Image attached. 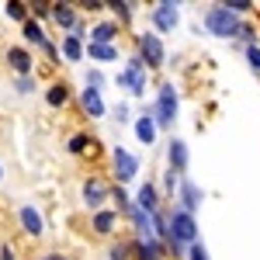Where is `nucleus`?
Masks as SVG:
<instances>
[{
    "instance_id": "nucleus-1",
    "label": "nucleus",
    "mask_w": 260,
    "mask_h": 260,
    "mask_svg": "<svg viewBox=\"0 0 260 260\" xmlns=\"http://www.w3.org/2000/svg\"><path fill=\"white\" fill-rule=\"evenodd\" d=\"M153 111V121H156V128L163 132H170L174 128V121H177V111H180V98H177V87L170 80L160 83V90H156V104L149 108Z\"/></svg>"
},
{
    "instance_id": "nucleus-2",
    "label": "nucleus",
    "mask_w": 260,
    "mask_h": 260,
    "mask_svg": "<svg viewBox=\"0 0 260 260\" xmlns=\"http://www.w3.org/2000/svg\"><path fill=\"white\" fill-rule=\"evenodd\" d=\"M201 21H205V31L215 35V39H236L240 35V24H243V18H236L225 4H212Z\"/></svg>"
},
{
    "instance_id": "nucleus-3",
    "label": "nucleus",
    "mask_w": 260,
    "mask_h": 260,
    "mask_svg": "<svg viewBox=\"0 0 260 260\" xmlns=\"http://www.w3.org/2000/svg\"><path fill=\"white\" fill-rule=\"evenodd\" d=\"M167 243H177V246H194L198 243V219L191 212H184L177 205H170V240Z\"/></svg>"
},
{
    "instance_id": "nucleus-4",
    "label": "nucleus",
    "mask_w": 260,
    "mask_h": 260,
    "mask_svg": "<svg viewBox=\"0 0 260 260\" xmlns=\"http://www.w3.org/2000/svg\"><path fill=\"white\" fill-rule=\"evenodd\" d=\"M136 56L142 59L146 70H163L167 66V45L156 31H139L136 35Z\"/></svg>"
},
{
    "instance_id": "nucleus-5",
    "label": "nucleus",
    "mask_w": 260,
    "mask_h": 260,
    "mask_svg": "<svg viewBox=\"0 0 260 260\" xmlns=\"http://www.w3.org/2000/svg\"><path fill=\"white\" fill-rule=\"evenodd\" d=\"M111 174H115V184H128V180H136L139 174V156L136 153H128L125 146H115L111 149Z\"/></svg>"
},
{
    "instance_id": "nucleus-6",
    "label": "nucleus",
    "mask_w": 260,
    "mask_h": 260,
    "mask_svg": "<svg viewBox=\"0 0 260 260\" xmlns=\"http://www.w3.org/2000/svg\"><path fill=\"white\" fill-rule=\"evenodd\" d=\"M80 198L90 212H101V208H108V201H111V184L104 177H87L83 187H80Z\"/></svg>"
},
{
    "instance_id": "nucleus-7",
    "label": "nucleus",
    "mask_w": 260,
    "mask_h": 260,
    "mask_svg": "<svg viewBox=\"0 0 260 260\" xmlns=\"http://www.w3.org/2000/svg\"><path fill=\"white\" fill-rule=\"evenodd\" d=\"M4 62L11 66L14 77H35V56L28 45H7L4 49Z\"/></svg>"
},
{
    "instance_id": "nucleus-8",
    "label": "nucleus",
    "mask_w": 260,
    "mask_h": 260,
    "mask_svg": "<svg viewBox=\"0 0 260 260\" xmlns=\"http://www.w3.org/2000/svg\"><path fill=\"white\" fill-rule=\"evenodd\" d=\"M149 21H153V31L156 35H170L174 28L180 24V11L177 4H170V0H160V4H153V11H149Z\"/></svg>"
},
{
    "instance_id": "nucleus-9",
    "label": "nucleus",
    "mask_w": 260,
    "mask_h": 260,
    "mask_svg": "<svg viewBox=\"0 0 260 260\" xmlns=\"http://www.w3.org/2000/svg\"><path fill=\"white\" fill-rule=\"evenodd\" d=\"M18 225L28 240H42L45 236V219H42V212L35 205H21L18 208Z\"/></svg>"
},
{
    "instance_id": "nucleus-10",
    "label": "nucleus",
    "mask_w": 260,
    "mask_h": 260,
    "mask_svg": "<svg viewBox=\"0 0 260 260\" xmlns=\"http://www.w3.org/2000/svg\"><path fill=\"white\" fill-rule=\"evenodd\" d=\"M118 222H121V215L108 205V208H101V212H90V233L101 236V240H111L115 229H118Z\"/></svg>"
},
{
    "instance_id": "nucleus-11",
    "label": "nucleus",
    "mask_w": 260,
    "mask_h": 260,
    "mask_svg": "<svg viewBox=\"0 0 260 260\" xmlns=\"http://www.w3.org/2000/svg\"><path fill=\"white\" fill-rule=\"evenodd\" d=\"M177 201H180L177 208H184V212H191V215H194V212L201 208V201H205V191H201L198 184L184 174V177H180V184H177Z\"/></svg>"
},
{
    "instance_id": "nucleus-12",
    "label": "nucleus",
    "mask_w": 260,
    "mask_h": 260,
    "mask_svg": "<svg viewBox=\"0 0 260 260\" xmlns=\"http://www.w3.org/2000/svg\"><path fill=\"white\" fill-rule=\"evenodd\" d=\"M49 21L59 28L62 35H70L77 24H80V11H77V4H52V11H49Z\"/></svg>"
},
{
    "instance_id": "nucleus-13",
    "label": "nucleus",
    "mask_w": 260,
    "mask_h": 260,
    "mask_svg": "<svg viewBox=\"0 0 260 260\" xmlns=\"http://www.w3.org/2000/svg\"><path fill=\"white\" fill-rule=\"evenodd\" d=\"M115 87L128 98H146V73H132V70H118L115 73Z\"/></svg>"
},
{
    "instance_id": "nucleus-14",
    "label": "nucleus",
    "mask_w": 260,
    "mask_h": 260,
    "mask_svg": "<svg viewBox=\"0 0 260 260\" xmlns=\"http://www.w3.org/2000/svg\"><path fill=\"white\" fill-rule=\"evenodd\" d=\"M167 163H170V170H174L177 177L187 174L191 153H187V142H184V139H170V142H167Z\"/></svg>"
},
{
    "instance_id": "nucleus-15",
    "label": "nucleus",
    "mask_w": 260,
    "mask_h": 260,
    "mask_svg": "<svg viewBox=\"0 0 260 260\" xmlns=\"http://www.w3.org/2000/svg\"><path fill=\"white\" fill-rule=\"evenodd\" d=\"M118 35H121V24L111 18V21H98V24H90L87 42H94V45H115V39H118Z\"/></svg>"
},
{
    "instance_id": "nucleus-16",
    "label": "nucleus",
    "mask_w": 260,
    "mask_h": 260,
    "mask_svg": "<svg viewBox=\"0 0 260 260\" xmlns=\"http://www.w3.org/2000/svg\"><path fill=\"white\" fill-rule=\"evenodd\" d=\"M167 257V246L160 240H136L132 236V260H163Z\"/></svg>"
},
{
    "instance_id": "nucleus-17",
    "label": "nucleus",
    "mask_w": 260,
    "mask_h": 260,
    "mask_svg": "<svg viewBox=\"0 0 260 260\" xmlns=\"http://www.w3.org/2000/svg\"><path fill=\"white\" fill-rule=\"evenodd\" d=\"M136 208H142V212H146V215H153V212H156V208H160V187H156V184H153V180H146V184H139V191H136Z\"/></svg>"
},
{
    "instance_id": "nucleus-18",
    "label": "nucleus",
    "mask_w": 260,
    "mask_h": 260,
    "mask_svg": "<svg viewBox=\"0 0 260 260\" xmlns=\"http://www.w3.org/2000/svg\"><path fill=\"white\" fill-rule=\"evenodd\" d=\"M132 132H136V139H139L142 146H153V142H156V132H160V128H156V121H153V111H149V108L136 118Z\"/></svg>"
},
{
    "instance_id": "nucleus-19",
    "label": "nucleus",
    "mask_w": 260,
    "mask_h": 260,
    "mask_svg": "<svg viewBox=\"0 0 260 260\" xmlns=\"http://www.w3.org/2000/svg\"><path fill=\"white\" fill-rule=\"evenodd\" d=\"M125 222L132 225L136 240H149V236H153V215H146V212H142V208H136V205H132V212L125 215Z\"/></svg>"
},
{
    "instance_id": "nucleus-20",
    "label": "nucleus",
    "mask_w": 260,
    "mask_h": 260,
    "mask_svg": "<svg viewBox=\"0 0 260 260\" xmlns=\"http://www.w3.org/2000/svg\"><path fill=\"white\" fill-rule=\"evenodd\" d=\"M80 108L87 111V118H104V98H101V90H90V87H83L80 90Z\"/></svg>"
},
{
    "instance_id": "nucleus-21",
    "label": "nucleus",
    "mask_w": 260,
    "mask_h": 260,
    "mask_svg": "<svg viewBox=\"0 0 260 260\" xmlns=\"http://www.w3.org/2000/svg\"><path fill=\"white\" fill-rule=\"evenodd\" d=\"M83 45H87V42H83L80 35H62V42H59V59H66V62H83Z\"/></svg>"
},
{
    "instance_id": "nucleus-22",
    "label": "nucleus",
    "mask_w": 260,
    "mask_h": 260,
    "mask_svg": "<svg viewBox=\"0 0 260 260\" xmlns=\"http://www.w3.org/2000/svg\"><path fill=\"white\" fill-rule=\"evenodd\" d=\"M83 59H90V62H118V45H94V42H87V45H83Z\"/></svg>"
},
{
    "instance_id": "nucleus-23",
    "label": "nucleus",
    "mask_w": 260,
    "mask_h": 260,
    "mask_svg": "<svg viewBox=\"0 0 260 260\" xmlns=\"http://www.w3.org/2000/svg\"><path fill=\"white\" fill-rule=\"evenodd\" d=\"M21 39H24V45H45V42H49V35H45V28H42L39 21H24V24H21Z\"/></svg>"
},
{
    "instance_id": "nucleus-24",
    "label": "nucleus",
    "mask_w": 260,
    "mask_h": 260,
    "mask_svg": "<svg viewBox=\"0 0 260 260\" xmlns=\"http://www.w3.org/2000/svg\"><path fill=\"white\" fill-rule=\"evenodd\" d=\"M45 104H49V108H56V111H59V108H66V104H70V87H66V83H49V87H45Z\"/></svg>"
},
{
    "instance_id": "nucleus-25",
    "label": "nucleus",
    "mask_w": 260,
    "mask_h": 260,
    "mask_svg": "<svg viewBox=\"0 0 260 260\" xmlns=\"http://www.w3.org/2000/svg\"><path fill=\"white\" fill-rule=\"evenodd\" d=\"M108 11L115 14L118 24H128V21L136 18V4H132V0H111V4H108Z\"/></svg>"
},
{
    "instance_id": "nucleus-26",
    "label": "nucleus",
    "mask_w": 260,
    "mask_h": 260,
    "mask_svg": "<svg viewBox=\"0 0 260 260\" xmlns=\"http://www.w3.org/2000/svg\"><path fill=\"white\" fill-rule=\"evenodd\" d=\"M132 205H136V201L128 198V191H125V187H118V184H115V187H111V208H115V212H118L121 219H125V215H128V212H132Z\"/></svg>"
},
{
    "instance_id": "nucleus-27",
    "label": "nucleus",
    "mask_w": 260,
    "mask_h": 260,
    "mask_svg": "<svg viewBox=\"0 0 260 260\" xmlns=\"http://www.w3.org/2000/svg\"><path fill=\"white\" fill-rule=\"evenodd\" d=\"M0 7H4V18L18 21V24L28 21V4H24V0H7V4H0Z\"/></svg>"
},
{
    "instance_id": "nucleus-28",
    "label": "nucleus",
    "mask_w": 260,
    "mask_h": 260,
    "mask_svg": "<svg viewBox=\"0 0 260 260\" xmlns=\"http://www.w3.org/2000/svg\"><path fill=\"white\" fill-rule=\"evenodd\" d=\"M90 146H94V139H90L87 132H77V136H70V142H66V153H70V156H83Z\"/></svg>"
},
{
    "instance_id": "nucleus-29",
    "label": "nucleus",
    "mask_w": 260,
    "mask_h": 260,
    "mask_svg": "<svg viewBox=\"0 0 260 260\" xmlns=\"http://www.w3.org/2000/svg\"><path fill=\"white\" fill-rule=\"evenodd\" d=\"M108 260H132V240H111L108 243Z\"/></svg>"
},
{
    "instance_id": "nucleus-30",
    "label": "nucleus",
    "mask_w": 260,
    "mask_h": 260,
    "mask_svg": "<svg viewBox=\"0 0 260 260\" xmlns=\"http://www.w3.org/2000/svg\"><path fill=\"white\" fill-rule=\"evenodd\" d=\"M177 184H180V177L167 167L163 170V187H160V198H174V191H177Z\"/></svg>"
},
{
    "instance_id": "nucleus-31",
    "label": "nucleus",
    "mask_w": 260,
    "mask_h": 260,
    "mask_svg": "<svg viewBox=\"0 0 260 260\" xmlns=\"http://www.w3.org/2000/svg\"><path fill=\"white\" fill-rule=\"evenodd\" d=\"M83 83H87L90 90H101V87H104V73H101L98 66H90V70L83 73Z\"/></svg>"
},
{
    "instance_id": "nucleus-32",
    "label": "nucleus",
    "mask_w": 260,
    "mask_h": 260,
    "mask_svg": "<svg viewBox=\"0 0 260 260\" xmlns=\"http://www.w3.org/2000/svg\"><path fill=\"white\" fill-rule=\"evenodd\" d=\"M14 90L18 94H31V90H39V80L35 77H14Z\"/></svg>"
},
{
    "instance_id": "nucleus-33",
    "label": "nucleus",
    "mask_w": 260,
    "mask_h": 260,
    "mask_svg": "<svg viewBox=\"0 0 260 260\" xmlns=\"http://www.w3.org/2000/svg\"><path fill=\"white\" fill-rule=\"evenodd\" d=\"M225 7H229V11H233L236 18H243V14H250V11H253L257 4H250V0H225Z\"/></svg>"
},
{
    "instance_id": "nucleus-34",
    "label": "nucleus",
    "mask_w": 260,
    "mask_h": 260,
    "mask_svg": "<svg viewBox=\"0 0 260 260\" xmlns=\"http://www.w3.org/2000/svg\"><path fill=\"white\" fill-rule=\"evenodd\" d=\"M115 121H118V125L132 121V108H128V101H118V104H115Z\"/></svg>"
},
{
    "instance_id": "nucleus-35",
    "label": "nucleus",
    "mask_w": 260,
    "mask_h": 260,
    "mask_svg": "<svg viewBox=\"0 0 260 260\" xmlns=\"http://www.w3.org/2000/svg\"><path fill=\"white\" fill-rule=\"evenodd\" d=\"M184 260H208V250H205V243H194V246H187V253H184Z\"/></svg>"
},
{
    "instance_id": "nucleus-36",
    "label": "nucleus",
    "mask_w": 260,
    "mask_h": 260,
    "mask_svg": "<svg viewBox=\"0 0 260 260\" xmlns=\"http://www.w3.org/2000/svg\"><path fill=\"white\" fill-rule=\"evenodd\" d=\"M246 59H250V70L260 73V45H257V42H253V45H246Z\"/></svg>"
},
{
    "instance_id": "nucleus-37",
    "label": "nucleus",
    "mask_w": 260,
    "mask_h": 260,
    "mask_svg": "<svg viewBox=\"0 0 260 260\" xmlns=\"http://www.w3.org/2000/svg\"><path fill=\"white\" fill-rule=\"evenodd\" d=\"M42 52L49 56V62H52V66H59V45H56V42H52V39H49V42H45V45H42Z\"/></svg>"
},
{
    "instance_id": "nucleus-38",
    "label": "nucleus",
    "mask_w": 260,
    "mask_h": 260,
    "mask_svg": "<svg viewBox=\"0 0 260 260\" xmlns=\"http://www.w3.org/2000/svg\"><path fill=\"white\" fill-rule=\"evenodd\" d=\"M77 7L90 11V14H98V11H108V4H104V0H83V4H77Z\"/></svg>"
},
{
    "instance_id": "nucleus-39",
    "label": "nucleus",
    "mask_w": 260,
    "mask_h": 260,
    "mask_svg": "<svg viewBox=\"0 0 260 260\" xmlns=\"http://www.w3.org/2000/svg\"><path fill=\"white\" fill-rule=\"evenodd\" d=\"M125 70H132V73H146V66H142V59L136 56V52H132L128 59H125Z\"/></svg>"
},
{
    "instance_id": "nucleus-40",
    "label": "nucleus",
    "mask_w": 260,
    "mask_h": 260,
    "mask_svg": "<svg viewBox=\"0 0 260 260\" xmlns=\"http://www.w3.org/2000/svg\"><path fill=\"white\" fill-rule=\"evenodd\" d=\"M39 260H70L66 253H59V250H49V253H42Z\"/></svg>"
},
{
    "instance_id": "nucleus-41",
    "label": "nucleus",
    "mask_w": 260,
    "mask_h": 260,
    "mask_svg": "<svg viewBox=\"0 0 260 260\" xmlns=\"http://www.w3.org/2000/svg\"><path fill=\"white\" fill-rule=\"evenodd\" d=\"M0 260H18L14 257V246H0Z\"/></svg>"
},
{
    "instance_id": "nucleus-42",
    "label": "nucleus",
    "mask_w": 260,
    "mask_h": 260,
    "mask_svg": "<svg viewBox=\"0 0 260 260\" xmlns=\"http://www.w3.org/2000/svg\"><path fill=\"white\" fill-rule=\"evenodd\" d=\"M0 177H4V163H0Z\"/></svg>"
}]
</instances>
